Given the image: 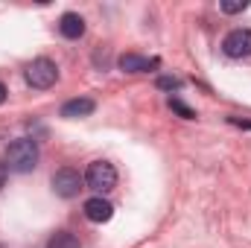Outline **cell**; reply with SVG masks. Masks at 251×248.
Masks as SVG:
<instances>
[{
    "label": "cell",
    "instance_id": "obj_1",
    "mask_svg": "<svg viewBox=\"0 0 251 248\" xmlns=\"http://www.w3.org/2000/svg\"><path fill=\"white\" fill-rule=\"evenodd\" d=\"M38 143L32 137H18L6 146V161H9V170L12 173H32L38 167Z\"/></svg>",
    "mask_w": 251,
    "mask_h": 248
},
{
    "label": "cell",
    "instance_id": "obj_2",
    "mask_svg": "<svg viewBox=\"0 0 251 248\" xmlns=\"http://www.w3.org/2000/svg\"><path fill=\"white\" fill-rule=\"evenodd\" d=\"M82 178H85V187L88 190H94L97 196H102V193H108V190L117 187V170L108 161H91Z\"/></svg>",
    "mask_w": 251,
    "mask_h": 248
},
{
    "label": "cell",
    "instance_id": "obj_3",
    "mask_svg": "<svg viewBox=\"0 0 251 248\" xmlns=\"http://www.w3.org/2000/svg\"><path fill=\"white\" fill-rule=\"evenodd\" d=\"M24 79H26L29 88H35V91H47V88L56 85V79H59V67H56V62H50V59L41 56V59H35V62L26 64Z\"/></svg>",
    "mask_w": 251,
    "mask_h": 248
},
{
    "label": "cell",
    "instance_id": "obj_4",
    "mask_svg": "<svg viewBox=\"0 0 251 248\" xmlns=\"http://www.w3.org/2000/svg\"><path fill=\"white\" fill-rule=\"evenodd\" d=\"M50 187H53V193H56L59 198H76V196H79V190H85V178H82L76 170L62 167V170H56V173H53Z\"/></svg>",
    "mask_w": 251,
    "mask_h": 248
},
{
    "label": "cell",
    "instance_id": "obj_5",
    "mask_svg": "<svg viewBox=\"0 0 251 248\" xmlns=\"http://www.w3.org/2000/svg\"><path fill=\"white\" fill-rule=\"evenodd\" d=\"M222 53L228 59H249L251 56V29H231L222 41Z\"/></svg>",
    "mask_w": 251,
    "mask_h": 248
},
{
    "label": "cell",
    "instance_id": "obj_6",
    "mask_svg": "<svg viewBox=\"0 0 251 248\" xmlns=\"http://www.w3.org/2000/svg\"><path fill=\"white\" fill-rule=\"evenodd\" d=\"M117 64H120V70H126V73H146V70H155V67L161 64V59H155V56H140V53H123V56L117 59Z\"/></svg>",
    "mask_w": 251,
    "mask_h": 248
},
{
    "label": "cell",
    "instance_id": "obj_7",
    "mask_svg": "<svg viewBox=\"0 0 251 248\" xmlns=\"http://www.w3.org/2000/svg\"><path fill=\"white\" fill-rule=\"evenodd\" d=\"M85 216H88L91 222L102 225V222H108V219L114 216V204H111L108 198H102V196H94V198L85 201Z\"/></svg>",
    "mask_w": 251,
    "mask_h": 248
},
{
    "label": "cell",
    "instance_id": "obj_8",
    "mask_svg": "<svg viewBox=\"0 0 251 248\" xmlns=\"http://www.w3.org/2000/svg\"><path fill=\"white\" fill-rule=\"evenodd\" d=\"M59 32H62L64 38H70V41L82 38V35H85V18H82V15H76V12L62 15V21H59Z\"/></svg>",
    "mask_w": 251,
    "mask_h": 248
},
{
    "label": "cell",
    "instance_id": "obj_9",
    "mask_svg": "<svg viewBox=\"0 0 251 248\" xmlns=\"http://www.w3.org/2000/svg\"><path fill=\"white\" fill-rule=\"evenodd\" d=\"M94 108H97V102L94 99H88V97H79V99H67L62 105V117L67 120H76V117H88V114H94Z\"/></svg>",
    "mask_w": 251,
    "mask_h": 248
},
{
    "label": "cell",
    "instance_id": "obj_10",
    "mask_svg": "<svg viewBox=\"0 0 251 248\" xmlns=\"http://www.w3.org/2000/svg\"><path fill=\"white\" fill-rule=\"evenodd\" d=\"M47 248H82V246H79V240H76L70 231H56V234L50 237Z\"/></svg>",
    "mask_w": 251,
    "mask_h": 248
},
{
    "label": "cell",
    "instance_id": "obj_11",
    "mask_svg": "<svg viewBox=\"0 0 251 248\" xmlns=\"http://www.w3.org/2000/svg\"><path fill=\"white\" fill-rule=\"evenodd\" d=\"M170 108H173L176 114H181L184 120H193V117H196V111H193L190 105H184V102H181L178 97H170Z\"/></svg>",
    "mask_w": 251,
    "mask_h": 248
},
{
    "label": "cell",
    "instance_id": "obj_12",
    "mask_svg": "<svg viewBox=\"0 0 251 248\" xmlns=\"http://www.w3.org/2000/svg\"><path fill=\"white\" fill-rule=\"evenodd\" d=\"M219 9H222L225 15H237V12H246V9H249V0H240V3H228V0H225V3H219Z\"/></svg>",
    "mask_w": 251,
    "mask_h": 248
},
{
    "label": "cell",
    "instance_id": "obj_13",
    "mask_svg": "<svg viewBox=\"0 0 251 248\" xmlns=\"http://www.w3.org/2000/svg\"><path fill=\"white\" fill-rule=\"evenodd\" d=\"M155 85H158L161 91H178V88H181V79H176V76H161Z\"/></svg>",
    "mask_w": 251,
    "mask_h": 248
},
{
    "label": "cell",
    "instance_id": "obj_14",
    "mask_svg": "<svg viewBox=\"0 0 251 248\" xmlns=\"http://www.w3.org/2000/svg\"><path fill=\"white\" fill-rule=\"evenodd\" d=\"M231 125H240V128H251V120H240V117H228Z\"/></svg>",
    "mask_w": 251,
    "mask_h": 248
},
{
    "label": "cell",
    "instance_id": "obj_15",
    "mask_svg": "<svg viewBox=\"0 0 251 248\" xmlns=\"http://www.w3.org/2000/svg\"><path fill=\"white\" fill-rule=\"evenodd\" d=\"M6 178H9V164H3V161H0V187L6 184Z\"/></svg>",
    "mask_w": 251,
    "mask_h": 248
},
{
    "label": "cell",
    "instance_id": "obj_16",
    "mask_svg": "<svg viewBox=\"0 0 251 248\" xmlns=\"http://www.w3.org/2000/svg\"><path fill=\"white\" fill-rule=\"evenodd\" d=\"M6 94H9V91H6V85H3V82H0V105H3V102H6Z\"/></svg>",
    "mask_w": 251,
    "mask_h": 248
},
{
    "label": "cell",
    "instance_id": "obj_17",
    "mask_svg": "<svg viewBox=\"0 0 251 248\" xmlns=\"http://www.w3.org/2000/svg\"><path fill=\"white\" fill-rule=\"evenodd\" d=\"M0 248H6V246H0Z\"/></svg>",
    "mask_w": 251,
    "mask_h": 248
}]
</instances>
